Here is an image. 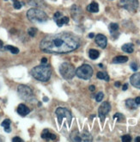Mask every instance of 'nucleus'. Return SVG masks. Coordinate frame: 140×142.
<instances>
[{"label":"nucleus","mask_w":140,"mask_h":142,"mask_svg":"<svg viewBox=\"0 0 140 142\" xmlns=\"http://www.w3.org/2000/svg\"><path fill=\"white\" fill-rule=\"evenodd\" d=\"M31 75L39 81L47 82L50 79L52 75L51 67L49 65L46 64L37 65L31 70Z\"/></svg>","instance_id":"f03ea898"},{"label":"nucleus","mask_w":140,"mask_h":142,"mask_svg":"<svg viewBox=\"0 0 140 142\" xmlns=\"http://www.w3.org/2000/svg\"><path fill=\"white\" fill-rule=\"evenodd\" d=\"M28 34H29L30 36L34 37V36H36V34H37V28H30L28 30Z\"/></svg>","instance_id":"393cba45"},{"label":"nucleus","mask_w":140,"mask_h":142,"mask_svg":"<svg viewBox=\"0 0 140 142\" xmlns=\"http://www.w3.org/2000/svg\"><path fill=\"white\" fill-rule=\"evenodd\" d=\"M5 48L7 50H9V51H10V53L13 54H17L19 53V49L17 48V47H13V46L7 45L5 47Z\"/></svg>","instance_id":"4be33fe9"},{"label":"nucleus","mask_w":140,"mask_h":142,"mask_svg":"<svg viewBox=\"0 0 140 142\" xmlns=\"http://www.w3.org/2000/svg\"><path fill=\"white\" fill-rule=\"evenodd\" d=\"M17 92H18L19 97L24 101L29 102H33L34 101H35V97H34L32 90L27 85L20 84L17 87Z\"/></svg>","instance_id":"20e7f679"},{"label":"nucleus","mask_w":140,"mask_h":142,"mask_svg":"<svg viewBox=\"0 0 140 142\" xmlns=\"http://www.w3.org/2000/svg\"><path fill=\"white\" fill-rule=\"evenodd\" d=\"M80 45V40L75 34L62 32L49 34L41 41L40 47L48 54H66L76 50Z\"/></svg>","instance_id":"f257e3e1"},{"label":"nucleus","mask_w":140,"mask_h":142,"mask_svg":"<svg viewBox=\"0 0 140 142\" xmlns=\"http://www.w3.org/2000/svg\"><path fill=\"white\" fill-rule=\"evenodd\" d=\"M95 42L102 48H105L107 47V44H108V40H107V37L105 36L99 34L95 36Z\"/></svg>","instance_id":"9d476101"},{"label":"nucleus","mask_w":140,"mask_h":142,"mask_svg":"<svg viewBox=\"0 0 140 142\" xmlns=\"http://www.w3.org/2000/svg\"><path fill=\"white\" fill-rule=\"evenodd\" d=\"M135 141H136V142H140V137H137V138L135 139Z\"/></svg>","instance_id":"4c0bfd02"},{"label":"nucleus","mask_w":140,"mask_h":142,"mask_svg":"<svg viewBox=\"0 0 140 142\" xmlns=\"http://www.w3.org/2000/svg\"><path fill=\"white\" fill-rule=\"evenodd\" d=\"M57 25L58 26V27H62V25L64 24H66V23H69V17L67 16H61L60 18H58V20L55 21Z\"/></svg>","instance_id":"dca6fc26"},{"label":"nucleus","mask_w":140,"mask_h":142,"mask_svg":"<svg viewBox=\"0 0 140 142\" xmlns=\"http://www.w3.org/2000/svg\"><path fill=\"white\" fill-rule=\"evenodd\" d=\"M56 115L58 116V124L59 125H61V123H62L63 119H66L67 122H68V125L71 126L72 115L71 111L69 110H67L66 108H58L56 110Z\"/></svg>","instance_id":"0eeeda50"},{"label":"nucleus","mask_w":140,"mask_h":142,"mask_svg":"<svg viewBox=\"0 0 140 142\" xmlns=\"http://www.w3.org/2000/svg\"><path fill=\"white\" fill-rule=\"evenodd\" d=\"M111 110V105L108 102H103L101 106L99 107V110H98V115L102 121H104L105 117L106 115L109 113V111Z\"/></svg>","instance_id":"1a4fd4ad"},{"label":"nucleus","mask_w":140,"mask_h":142,"mask_svg":"<svg viewBox=\"0 0 140 142\" xmlns=\"http://www.w3.org/2000/svg\"><path fill=\"white\" fill-rule=\"evenodd\" d=\"M12 141H14V142H16V141H19V142H23V139H21V138H19V137H14V138L12 139Z\"/></svg>","instance_id":"2f4dec72"},{"label":"nucleus","mask_w":140,"mask_h":142,"mask_svg":"<svg viewBox=\"0 0 140 142\" xmlns=\"http://www.w3.org/2000/svg\"><path fill=\"white\" fill-rule=\"evenodd\" d=\"M27 17L33 23H45L48 19L47 15L43 10L37 8H32L28 10Z\"/></svg>","instance_id":"7ed1b4c3"},{"label":"nucleus","mask_w":140,"mask_h":142,"mask_svg":"<svg viewBox=\"0 0 140 142\" xmlns=\"http://www.w3.org/2000/svg\"><path fill=\"white\" fill-rule=\"evenodd\" d=\"M30 112V110L28 108L25 104H19V106L17 107V113L22 116H25V115H28Z\"/></svg>","instance_id":"f8f14e48"},{"label":"nucleus","mask_w":140,"mask_h":142,"mask_svg":"<svg viewBox=\"0 0 140 142\" xmlns=\"http://www.w3.org/2000/svg\"><path fill=\"white\" fill-rule=\"evenodd\" d=\"M61 16H62V13L59 12V11H57L55 14H54V16H53V20L57 21L58 18H60Z\"/></svg>","instance_id":"c756f323"},{"label":"nucleus","mask_w":140,"mask_h":142,"mask_svg":"<svg viewBox=\"0 0 140 142\" xmlns=\"http://www.w3.org/2000/svg\"><path fill=\"white\" fill-rule=\"evenodd\" d=\"M94 36H95V34H94L93 33H91V34H89V37H90V38H93Z\"/></svg>","instance_id":"58836bf2"},{"label":"nucleus","mask_w":140,"mask_h":142,"mask_svg":"<svg viewBox=\"0 0 140 142\" xmlns=\"http://www.w3.org/2000/svg\"><path fill=\"white\" fill-rule=\"evenodd\" d=\"M131 140H132V137H131L129 134H126V135H123V136H122V141L130 142Z\"/></svg>","instance_id":"c85d7f7f"},{"label":"nucleus","mask_w":140,"mask_h":142,"mask_svg":"<svg viewBox=\"0 0 140 142\" xmlns=\"http://www.w3.org/2000/svg\"><path fill=\"white\" fill-rule=\"evenodd\" d=\"M135 102H136L137 104H140V97H136V99H135Z\"/></svg>","instance_id":"72a5a7b5"},{"label":"nucleus","mask_w":140,"mask_h":142,"mask_svg":"<svg viewBox=\"0 0 140 142\" xmlns=\"http://www.w3.org/2000/svg\"><path fill=\"white\" fill-rule=\"evenodd\" d=\"M131 68H132V70H133V71H137V68H138V65H137V63L135 62H132V64H131Z\"/></svg>","instance_id":"7c9ffc66"},{"label":"nucleus","mask_w":140,"mask_h":142,"mask_svg":"<svg viewBox=\"0 0 140 142\" xmlns=\"http://www.w3.org/2000/svg\"><path fill=\"white\" fill-rule=\"evenodd\" d=\"M89 56L91 60H96L100 56V53L95 49H90L89 52Z\"/></svg>","instance_id":"aec40b11"},{"label":"nucleus","mask_w":140,"mask_h":142,"mask_svg":"<svg viewBox=\"0 0 140 142\" xmlns=\"http://www.w3.org/2000/svg\"><path fill=\"white\" fill-rule=\"evenodd\" d=\"M47 58H43L42 60H41V64H47Z\"/></svg>","instance_id":"473e14b6"},{"label":"nucleus","mask_w":140,"mask_h":142,"mask_svg":"<svg viewBox=\"0 0 140 142\" xmlns=\"http://www.w3.org/2000/svg\"><path fill=\"white\" fill-rule=\"evenodd\" d=\"M95 87L94 85H90L89 86V91H95Z\"/></svg>","instance_id":"f704fd0d"},{"label":"nucleus","mask_w":140,"mask_h":142,"mask_svg":"<svg viewBox=\"0 0 140 142\" xmlns=\"http://www.w3.org/2000/svg\"><path fill=\"white\" fill-rule=\"evenodd\" d=\"M130 82L134 87L140 89V73L133 74L130 78Z\"/></svg>","instance_id":"9b49d317"},{"label":"nucleus","mask_w":140,"mask_h":142,"mask_svg":"<svg viewBox=\"0 0 140 142\" xmlns=\"http://www.w3.org/2000/svg\"><path fill=\"white\" fill-rule=\"evenodd\" d=\"M113 119H117L118 121H121L122 120L125 119V118H124V116H123V115H122V114L116 113L114 115H113Z\"/></svg>","instance_id":"bb28decb"},{"label":"nucleus","mask_w":140,"mask_h":142,"mask_svg":"<svg viewBox=\"0 0 140 142\" xmlns=\"http://www.w3.org/2000/svg\"><path fill=\"white\" fill-rule=\"evenodd\" d=\"M87 10L92 13H97L99 11V5H98V4L96 2H92L89 5H88Z\"/></svg>","instance_id":"4468645a"},{"label":"nucleus","mask_w":140,"mask_h":142,"mask_svg":"<svg viewBox=\"0 0 140 142\" xmlns=\"http://www.w3.org/2000/svg\"><path fill=\"white\" fill-rule=\"evenodd\" d=\"M3 45H4L3 41H2L1 40H0V48H1V47H3Z\"/></svg>","instance_id":"ea45409f"},{"label":"nucleus","mask_w":140,"mask_h":142,"mask_svg":"<svg viewBox=\"0 0 140 142\" xmlns=\"http://www.w3.org/2000/svg\"><path fill=\"white\" fill-rule=\"evenodd\" d=\"M119 29V25L117 24V23H112L109 24V30H110V32L112 33H114L115 31H117V30Z\"/></svg>","instance_id":"5701e85b"},{"label":"nucleus","mask_w":140,"mask_h":142,"mask_svg":"<svg viewBox=\"0 0 140 142\" xmlns=\"http://www.w3.org/2000/svg\"><path fill=\"white\" fill-rule=\"evenodd\" d=\"M59 73L65 79H71L76 75V70L73 65L69 62H65L59 66Z\"/></svg>","instance_id":"39448f33"},{"label":"nucleus","mask_w":140,"mask_h":142,"mask_svg":"<svg viewBox=\"0 0 140 142\" xmlns=\"http://www.w3.org/2000/svg\"><path fill=\"white\" fill-rule=\"evenodd\" d=\"M82 140H84V141H91L92 140V138H91V135L89 134V133H86V132H84V133H83L82 134Z\"/></svg>","instance_id":"b1692460"},{"label":"nucleus","mask_w":140,"mask_h":142,"mask_svg":"<svg viewBox=\"0 0 140 142\" xmlns=\"http://www.w3.org/2000/svg\"><path fill=\"white\" fill-rule=\"evenodd\" d=\"M119 6L126 10L131 12H134L138 8V1L137 0H120L119 1Z\"/></svg>","instance_id":"6e6552de"},{"label":"nucleus","mask_w":140,"mask_h":142,"mask_svg":"<svg viewBox=\"0 0 140 142\" xmlns=\"http://www.w3.org/2000/svg\"><path fill=\"white\" fill-rule=\"evenodd\" d=\"M127 88H128V84H125L123 85V88H122V90H123V91H126V90H127Z\"/></svg>","instance_id":"c9c22d12"},{"label":"nucleus","mask_w":140,"mask_h":142,"mask_svg":"<svg viewBox=\"0 0 140 142\" xmlns=\"http://www.w3.org/2000/svg\"><path fill=\"white\" fill-rule=\"evenodd\" d=\"M122 50L126 53L131 54L133 52V44L132 43H126V44H124L122 46Z\"/></svg>","instance_id":"a211bd4d"},{"label":"nucleus","mask_w":140,"mask_h":142,"mask_svg":"<svg viewBox=\"0 0 140 142\" xmlns=\"http://www.w3.org/2000/svg\"><path fill=\"white\" fill-rule=\"evenodd\" d=\"M76 75L82 79H89L93 75V68L89 65L84 64L76 70Z\"/></svg>","instance_id":"423d86ee"},{"label":"nucleus","mask_w":140,"mask_h":142,"mask_svg":"<svg viewBox=\"0 0 140 142\" xmlns=\"http://www.w3.org/2000/svg\"><path fill=\"white\" fill-rule=\"evenodd\" d=\"M114 85H115L116 87H119V86H120V83H119V82H116V83L114 84Z\"/></svg>","instance_id":"e433bc0d"},{"label":"nucleus","mask_w":140,"mask_h":142,"mask_svg":"<svg viewBox=\"0 0 140 142\" xmlns=\"http://www.w3.org/2000/svg\"><path fill=\"white\" fill-rule=\"evenodd\" d=\"M5 1H6V0H5Z\"/></svg>","instance_id":"79ce46f5"},{"label":"nucleus","mask_w":140,"mask_h":142,"mask_svg":"<svg viewBox=\"0 0 140 142\" xmlns=\"http://www.w3.org/2000/svg\"><path fill=\"white\" fill-rule=\"evenodd\" d=\"M2 127L4 128V131L6 133H10L11 132V128H10V121L9 119H5L2 122Z\"/></svg>","instance_id":"f3484780"},{"label":"nucleus","mask_w":140,"mask_h":142,"mask_svg":"<svg viewBox=\"0 0 140 142\" xmlns=\"http://www.w3.org/2000/svg\"><path fill=\"white\" fill-rule=\"evenodd\" d=\"M103 97H104V94L102 93V92H99L96 95V97H95V100H96V102H102V100L103 99Z\"/></svg>","instance_id":"cd10ccee"},{"label":"nucleus","mask_w":140,"mask_h":142,"mask_svg":"<svg viewBox=\"0 0 140 142\" xmlns=\"http://www.w3.org/2000/svg\"><path fill=\"white\" fill-rule=\"evenodd\" d=\"M13 1V5H14V8L16 9V10H20L22 8V4L20 2L18 1V0H12Z\"/></svg>","instance_id":"a878e982"},{"label":"nucleus","mask_w":140,"mask_h":142,"mask_svg":"<svg viewBox=\"0 0 140 142\" xmlns=\"http://www.w3.org/2000/svg\"><path fill=\"white\" fill-rule=\"evenodd\" d=\"M128 60V57L126 56H117L113 60V62L115 64H120V63H126Z\"/></svg>","instance_id":"2eb2a0df"},{"label":"nucleus","mask_w":140,"mask_h":142,"mask_svg":"<svg viewBox=\"0 0 140 142\" xmlns=\"http://www.w3.org/2000/svg\"><path fill=\"white\" fill-rule=\"evenodd\" d=\"M126 105L127 106L129 109H131V110H136L137 104L136 103L135 100H133V99H127L126 101Z\"/></svg>","instance_id":"6ab92c4d"},{"label":"nucleus","mask_w":140,"mask_h":142,"mask_svg":"<svg viewBox=\"0 0 140 142\" xmlns=\"http://www.w3.org/2000/svg\"><path fill=\"white\" fill-rule=\"evenodd\" d=\"M43 101H45V102L48 101V98L47 97H43Z\"/></svg>","instance_id":"a19ab883"},{"label":"nucleus","mask_w":140,"mask_h":142,"mask_svg":"<svg viewBox=\"0 0 140 142\" xmlns=\"http://www.w3.org/2000/svg\"><path fill=\"white\" fill-rule=\"evenodd\" d=\"M96 77L99 78V79H104V80H106L107 82L109 81L108 75L107 73H102V72H99V73L96 74Z\"/></svg>","instance_id":"412c9836"},{"label":"nucleus","mask_w":140,"mask_h":142,"mask_svg":"<svg viewBox=\"0 0 140 142\" xmlns=\"http://www.w3.org/2000/svg\"><path fill=\"white\" fill-rule=\"evenodd\" d=\"M41 138L45 139H55L56 135L51 134V133L48 131V129H45L41 133Z\"/></svg>","instance_id":"ddd939ff"}]
</instances>
